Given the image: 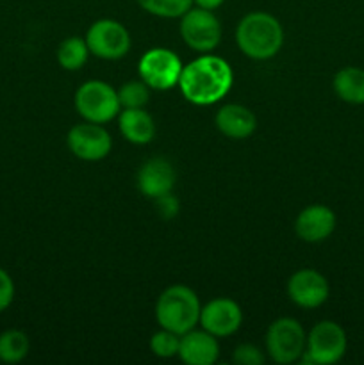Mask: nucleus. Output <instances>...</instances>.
Listing matches in <instances>:
<instances>
[{
    "mask_svg": "<svg viewBox=\"0 0 364 365\" xmlns=\"http://www.w3.org/2000/svg\"><path fill=\"white\" fill-rule=\"evenodd\" d=\"M200 310L202 307L193 289L171 285L157 299L156 317L161 328L184 335L200 323Z\"/></svg>",
    "mask_w": 364,
    "mask_h": 365,
    "instance_id": "obj_3",
    "label": "nucleus"
},
{
    "mask_svg": "<svg viewBox=\"0 0 364 365\" xmlns=\"http://www.w3.org/2000/svg\"><path fill=\"white\" fill-rule=\"evenodd\" d=\"M31 342L21 330H6L0 334V362L18 364L29 355Z\"/></svg>",
    "mask_w": 364,
    "mask_h": 365,
    "instance_id": "obj_20",
    "label": "nucleus"
},
{
    "mask_svg": "<svg viewBox=\"0 0 364 365\" xmlns=\"http://www.w3.org/2000/svg\"><path fill=\"white\" fill-rule=\"evenodd\" d=\"M232 360H234L236 364H241V365H263L264 355L259 348H256V346L241 344L234 349Z\"/></svg>",
    "mask_w": 364,
    "mask_h": 365,
    "instance_id": "obj_24",
    "label": "nucleus"
},
{
    "mask_svg": "<svg viewBox=\"0 0 364 365\" xmlns=\"http://www.w3.org/2000/svg\"><path fill=\"white\" fill-rule=\"evenodd\" d=\"M181 18V34L189 48L196 52L216 48L221 39V25L213 11L196 6L186 11Z\"/></svg>",
    "mask_w": 364,
    "mask_h": 365,
    "instance_id": "obj_8",
    "label": "nucleus"
},
{
    "mask_svg": "<svg viewBox=\"0 0 364 365\" xmlns=\"http://www.w3.org/2000/svg\"><path fill=\"white\" fill-rule=\"evenodd\" d=\"M14 299V284L13 278L0 267V312L9 309V305Z\"/></svg>",
    "mask_w": 364,
    "mask_h": 365,
    "instance_id": "obj_25",
    "label": "nucleus"
},
{
    "mask_svg": "<svg viewBox=\"0 0 364 365\" xmlns=\"http://www.w3.org/2000/svg\"><path fill=\"white\" fill-rule=\"evenodd\" d=\"M225 0H193V4H196L198 7H203V9H218V7L223 4Z\"/></svg>",
    "mask_w": 364,
    "mask_h": 365,
    "instance_id": "obj_27",
    "label": "nucleus"
},
{
    "mask_svg": "<svg viewBox=\"0 0 364 365\" xmlns=\"http://www.w3.org/2000/svg\"><path fill=\"white\" fill-rule=\"evenodd\" d=\"M121 109H143L150 100V86L145 81H131L118 91Z\"/></svg>",
    "mask_w": 364,
    "mask_h": 365,
    "instance_id": "obj_22",
    "label": "nucleus"
},
{
    "mask_svg": "<svg viewBox=\"0 0 364 365\" xmlns=\"http://www.w3.org/2000/svg\"><path fill=\"white\" fill-rule=\"evenodd\" d=\"M88 56L89 48L86 45V39L79 38V36L63 39L61 45L57 46V63L61 64V68L68 71H75L84 66Z\"/></svg>",
    "mask_w": 364,
    "mask_h": 365,
    "instance_id": "obj_19",
    "label": "nucleus"
},
{
    "mask_svg": "<svg viewBox=\"0 0 364 365\" xmlns=\"http://www.w3.org/2000/svg\"><path fill=\"white\" fill-rule=\"evenodd\" d=\"M236 41L246 57L266 61L277 56L282 48L284 31L277 18L263 11H256L239 21L236 29Z\"/></svg>",
    "mask_w": 364,
    "mask_h": 365,
    "instance_id": "obj_2",
    "label": "nucleus"
},
{
    "mask_svg": "<svg viewBox=\"0 0 364 365\" xmlns=\"http://www.w3.org/2000/svg\"><path fill=\"white\" fill-rule=\"evenodd\" d=\"M146 13L159 18H181L193 7V0H136Z\"/></svg>",
    "mask_w": 364,
    "mask_h": 365,
    "instance_id": "obj_21",
    "label": "nucleus"
},
{
    "mask_svg": "<svg viewBox=\"0 0 364 365\" xmlns=\"http://www.w3.org/2000/svg\"><path fill=\"white\" fill-rule=\"evenodd\" d=\"M307 335L302 324L293 317H280L273 321L266 334V349L271 360L277 364L298 362L305 351Z\"/></svg>",
    "mask_w": 364,
    "mask_h": 365,
    "instance_id": "obj_5",
    "label": "nucleus"
},
{
    "mask_svg": "<svg viewBox=\"0 0 364 365\" xmlns=\"http://www.w3.org/2000/svg\"><path fill=\"white\" fill-rule=\"evenodd\" d=\"M334 91L343 102L363 106L364 103V70L355 66H346L334 75Z\"/></svg>",
    "mask_w": 364,
    "mask_h": 365,
    "instance_id": "obj_18",
    "label": "nucleus"
},
{
    "mask_svg": "<svg viewBox=\"0 0 364 365\" xmlns=\"http://www.w3.org/2000/svg\"><path fill=\"white\" fill-rule=\"evenodd\" d=\"M66 141L71 153L79 159L88 160V163L107 157L111 152V146H113L109 132L100 123H91V121L71 127Z\"/></svg>",
    "mask_w": 364,
    "mask_h": 365,
    "instance_id": "obj_10",
    "label": "nucleus"
},
{
    "mask_svg": "<svg viewBox=\"0 0 364 365\" xmlns=\"http://www.w3.org/2000/svg\"><path fill=\"white\" fill-rule=\"evenodd\" d=\"M75 109L91 123H107L120 113L118 91L103 81H88L75 93Z\"/></svg>",
    "mask_w": 364,
    "mask_h": 365,
    "instance_id": "obj_4",
    "label": "nucleus"
},
{
    "mask_svg": "<svg viewBox=\"0 0 364 365\" xmlns=\"http://www.w3.org/2000/svg\"><path fill=\"white\" fill-rule=\"evenodd\" d=\"M118 127L123 138L134 145H146L156 135L153 118L145 109H123L120 113Z\"/></svg>",
    "mask_w": 364,
    "mask_h": 365,
    "instance_id": "obj_17",
    "label": "nucleus"
},
{
    "mask_svg": "<svg viewBox=\"0 0 364 365\" xmlns=\"http://www.w3.org/2000/svg\"><path fill=\"white\" fill-rule=\"evenodd\" d=\"M86 45L93 56L100 57V59L116 61L127 56V52L131 50V34L120 21L102 18L88 29Z\"/></svg>",
    "mask_w": 364,
    "mask_h": 365,
    "instance_id": "obj_6",
    "label": "nucleus"
},
{
    "mask_svg": "<svg viewBox=\"0 0 364 365\" xmlns=\"http://www.w3.org/2000/svg\"><path fill=\"white\" fill-rule=\"evenodd\" d=\"M177 175L173 166L163 157L148 159L138 171V187L146 198L157 200L173 189Z\"/></svg>",
    "mask_w": 364,
    "mask_h": 365,
    "instance_id": "obj_14",
    "label": "nucleus"
},
{
    "mask_svg": "<svg viewBox=\"0 0 364 365\" xmlns=\"http://www.w3.org/2000/svg\"><path fill=\"white\" fill-rule=\"evenodd\" d=\"M216 127L231 139H246L257 127L256 114L239 103H227L216 113Z\"/></svg>",
    "mask_w": 364,
    "mask_h": 365,
    "instance_id": "obj_16",
    "label": "nucleus"
},
{
    "mask_svg": "<svg viewBox=\"0 0 364 365\" xmlns=\"http://www.w3.org/2000/svg\"><path fill=\"white\" fill-rule=\"evenodd\" d=\"M178 346H181V335L164 330V328H161V331L153 334L150 339V349L159 359H171L178 355Z\"/></svg>",
    "mask_w": 364,
    "mask_h": 365,
    "instance_id": "obj_23",
    "label": "nucleus"
},
{
    "mask_svg": "<svg viewBox=\"0 0 364 365\" xmlns=\"http://www.w3.org/2000/svg\"><path fill=\"white\" fill-rule=\"evenodd\" d=\"M234 73L231 64L218 56H200L182 68L178 88L188 102L213 106L232 88Z\"/></svg>",
    "mask_w": 364,
    "mask_h": 365,
    "instance_id": "obj_1",
    "label": "nucleus"
},
{
    "mask_svg": "<svg viewBox=\"0 0 364 365\" xmlns=\"http://www.w3.org/2000/svg\"><path fill=\"white\" fill-rule=\"evenodd\" d=\"M241 323L243 312L234 299L216 298L200 310V324L214 337H228L236 334Z\"/></svg>",
    "mask_w": 364,
    "mask_h": 365,
    "instance_id": "obj_11",
    "label": "nucleus"
},
{
    "mask_svg": "<svg viewBox=\"0 0 364 365\" xmlns=\"http://www.w3.org/2000/svg\"><path fill=\"white\" fill-rule=\"evenodd\" d=\"M157 210H159V214L164 220H171V217L177 216L178 212V200L175 198L171 192L159 196V198H157Z\"/></svg>",
    "mask_w": 364,
    "mask_h": 365,
    "instance_id": "obj_26",
    "label": "nucleus"
},
{
    "mask_svg": "<svg viewBox=\"0 0 364 365\" xmlns=\"http://www.w3.org/2000/svg\"><path fill=\"white\" fill-rule=\"evenodd\" d=\"M182 68L184 66L177 53L171 52L170 48L157 46V48L146 50L139 59V77L150 88L164 91V89L178 86Z\"/></svg>",
    "mask_w": 364,
    "mask_h": 365,
    "instance_id": "obj_7",
    "label": "nucleus"
},
{
    "mask_svg": "<svg viewBox=\"0 0 364 365\" xmlns=\"http://www.w3.org/2000/svg\"><path fill=\"white\" fill-rule=\"evenodd\" d=\"M298 237L305 242H321L335 230V214L327 205H309L295 221Z\"/></svg>",
    "mask_w": 364,
    "mask_h": 365,
    "instance_id": "obj_13",
    "label": "nucleus"
},
{
    "mask_svg": "<svg viewBox=\"0 0 364 365\" xmlns=\"http://www.w3.org/2000/svg\"><path fill=\"white\" fill-rule=\"evenodd\" d=\"M220 355V346L214 335L206 330H189L181 335L178 356L188 365H213Z\"/></svg>",
    "mask_w": 364,
    "mask_h": 365,
    "instance_id": "obj_15",
    "label": "nucleus"
},
{
    "mask_svg": "<svg viewBox=\"0 0 364 365\" xmlns=\"http://www.w3.org/2000/svg\"><path fill=\"white\" fill-rule=\"evenodd\" d=\"M348 339L334 321H321L307 335L305 353L316 365H332L345 356Z\"/></svg>",
    "mask_w": 364,
    "mask_h": 365,
    "instance_id": "obj_9",
    "label": "nucleus"
},
{
    "mask_svg": "<svg viewBox=\"0 0 364 365\" xmlns=\"http://www.w3.org/2000/svg\"><path fill=\"white\" fill-rule=\"evenodd\" d=\"M327 278L314 269H300L288 282V294L295 305L302 309H318L328 298Z\"/></svg>",
    "mask_w": 364,
    "mask_h": 365,
    "instance_id": "obj_12",
    "label": "nucleus"
}]
</instances>
